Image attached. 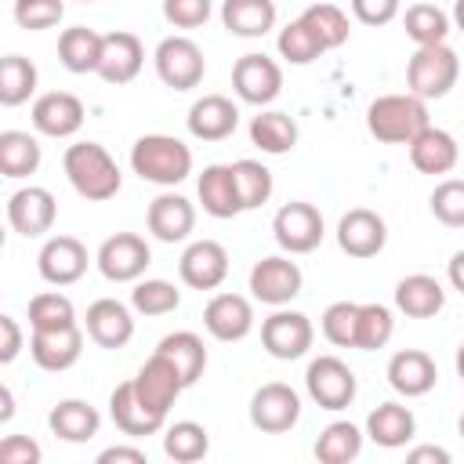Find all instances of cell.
Masks as SVG:
<instances>
[{"mask_svg": "<svg viewBox=\"0 0 464 464\" xmlns=\"http://www.w3.org/2000/svg\"><path fill=\"white\" fill-rule=\"evenodd\" d=\"M62 167H65V178L76 188V196H83L91 203L112 199L120 192V185H123V174H120L116 160L98 141H76V145H69L65 156H62Z\"/></svg>", "mask_w": 464, "mask_h": 464, "instance_id": "6da1fadb", "label": "cell"}, {"mask_svg": "<svg viewBox=\"0 0 464 464\" xmlns=\"http://www.w3.org/2000/svg\"><path fill=\"white\" fill-rule=\"evenodd\" d=\"M130 167L141 181L174 188L192 174V149L174 134H141L130 149Z\"/></svg>", "mask_w": 464, "mask_h": 464, "instance_id": "7a4b0ae2", "label": "cell"}, {"mask_svg": "<svg viewBox=\"0 0 464 464\" xmlns=\"http://www.w3.org/2000/svg\"><path fill=\"white\" fill-rule=\"evenodd\" d=\"M428 102L417 94H381L366 109V130L384 145H410L428 127Z\"/></svg>", "mask_w": 464, "mask_h": 464, "instance_id": "3957f363", "label": "cell"}, {"mask_svg": "<svg viewBox=\"0 0 464 464\" xmlns=\"http://www.w3.org/2000/svg\"><path fill=\"white\" fill-rule=\"evenodd\" d=\"M457 76H460V58L450 44H424L406 62V91L424 102L446 98L453 91Z\"/></svg>", "mask_w": 464, "mask_h": 464, "instance_id": "277c9868", "label": "cell"}, {"mask_svg": "<svg viewBox=\"0 0 464 464\" xmlns=\"http://www.w3.org/2000/svg\"><path fill=\"white\" fill-rule=\"evenodd\" d=\"M156 76L174 87V91H192L203 83V72H207V58H203V47L192 40V36H163L156 44Z\"/></svg>", "mask_w": 464, "mask_h": 464, "instance_id": "5b68a950", "label": "cell"}, {"mask_svg": "<svg viewBox=\"0 0 464 464\" xmlns=\"http://www.w3.org/2000/svg\"><path fill=\"white\" fill-rule=\"evenodd\" d=\"M304 388L312 395V402L319 410H348L355 402L359 381L352 373V366L337 355H319L308 362L304 370Z\"/></svg>", "mask_w": 464, "mask_h": 464, "instance_id": "8992f818", "label": "cell"}, {"mask_svg": "<svg viewBox=\"0 0 464 464\" xmlns=\"http://www.w3.org/2000/svg\"><path fill=\"white\" fill-rule=\"evenodd\" d=\"M272 236L276 243L286 250V254H312L323 236H326V225H323V214L319 207L304 203V199H290L276 210L272 218Z\"/></svg>", "mask_w": 464, "mask_h": 464, "instance_id": "52a82bcc", "label": "cell"}, {"mask_svg": "<svg viewBox=\"0 0 464 464\" xmlns=\"http://www.w3.org/2000/svg\"><path fill=\"white\" fill-rule=\"evenodd\" d=\"M98 272L109 283H138L152 261V250L145 243V236L138 232H116L98 246Z\"/></svg>", "mask_w": 464, "mask_h": 464, "instance_id": "ba28073f", "label": "cell"}, {"mask_svg": "<svg viewBox=\"0 0 464 464\" xmlns=\"http://www.w3.org/2000/svg\"><path fill=\"white\" fill-rule=\"evenodd\" d=\"M315 341V326L304 312H294V308H276L265 323H261V344L272 359H301Z\"/></svg>", "mask_w": 464, "mask_h": 464, "instance_id": "9c48e42d", "label": "cell"}, {"mask_svg": "<svg viewBox=\"0 0 464 464\" xmlns=\"http://www.w3.org/2000/svg\"><path fill=\"white\" fill-rule=\"evenodd\" d=\"M301 420V395L283 384L268 381L250 395V424L265 435H283Z\"/></svg>", "mask_w": 464, "mask_h": 464, "instance_id": "30bf717a", "label": "cell"}, {"mask_svg": "<svg viewBox=\"0 0 464 464\" xmlns=\"http://www.w3.org/2000/svg\"><path fill=\"white\" fill-rule=\"evenodd\" d=\"M232 91L239 94V102L257 105V109L268 105V102H276L279 91H283V69H279V62L268 58V54H257V51L243 54L232 65Z\"/></svg>", "mask_w": 464, "mask_h": 464, "instance_id": "8fae6325", "label": "cell"}, {"mask_svg": "<svg viewBox=\"0 0 464 464\" xmlns=\"http://www.w3.org/2000/svg\"><path fill=\"white\" fill-rule=\"evenodd\" d=\"M301 268L297 261L283 257V254H272V257H261L254 261L250 268V294L261 301V304H272V308H283L290 304L297 294H301Z\"/></svg>", "mask_w": 464, "mask_h": 464, "instance_id": "7c38bea8", "label": "cell"}, {"mask_svg": "<svg viewBox=\"0 0 464 464\" xmlns=\"http://www.w3.org/2000/svg\"><path fill=\"white\" fill-rule=\"evenodd\" d=\"M134 381V392H138V399L149 406V410H156V413H170V406H174V399L188 388L185 381H181V370L163 355V352H152L149 359H145V366L130 377Z\"/></svg>", "mask_w": 464, "mask_h": 464, "instance_id": "4fadbf2b", "label": "cell"}, {"mask_svg": "<svg viewBox=\"0 0 464 464\" xmlns=\"http://www.w3.org/2000/svg\"><path fill=\"white\" fill-rule=\"evenodd\" d=\"M54 218H58V203L44 185H22L7 199V225L25 239L51 232Z\"/></svg>", "mask_w": 464, "mask_h": 464, "instance_id": "5bb4252c", "label": "cell"}, {"mask_svg": "<svg viewBox=\"0 0 464 464\" xmlns=\"http://www.w3.org/2000/svg\"><path fill=\"white\" fill-rule=\"evenodd\" d=\"M388 243V225L377 210L370 207H352L348 214H341L337 221V246L348 257H377Z\"/></svg>", "mask_w": 464, "mask_h": 464, "instance_id": "9a60e30c", "label": "cell"}, {"mask_svg": "<svg viewBox=\"0 0 464 464\" xmlns=\"http://www.w3.org/2000/svg\"><path fill=\"white\" fill-rule=\"evenodd\" d=\"M178 276L192 290H218L228 276V250L218 239H196L178 261Z\"/></svg>", "mask_w": 464, "mask_h": 464, "instance_id": "2e32d148", "label": "cell"}, {"mask_svg": "<svg viewBox=\"0 0 464 464\" xmlns=\"http://www.w3.org/2000/svg\"><path fill=\"white\" fill-rule=\"evenodd\" d=\"M87 265H91V254L76 236H51L36 257V268L51 286H69L83 279Z\"/></svg>", "mask_w": 464, "mask_h": 464, "instance_id": "e0dca14e", "label": "cell"}, {"mask_svg": "<svg viewBox=\"0 0 464 464\" xmlns=\"http://www.w3.org/2000/svg\"><path fill=\"white\" fill-rule=\"evenodd\" d=\"M83 352V330L80 323L72 326H58V330H33L29 337V355L40 370H51V373H62L69 366H76Z\"/></svg>", "mask_w": 464, "mask_h": 464, "instance_id": "ac0fdd59", "label": "cell"}, {"mask_svg": "<svg viewBox=\"0 0 464 464\" xmlns=\"http://www.w3.org/2000/svg\"><path fill=\"white\" fill-rule=\"evenodd\" d=\"M185 123H188V134L199 141H225L239 127V105L225 94H203L192 102Z\"/></svg>", "mask_w": 464, "mask_h": 464, "instance_id": "d6986e66", "label": "cell"}, {"mask_svg": "<svg viewBox=\"0 0 464 464\" xmlns=\"http://www.w3.org/2000/svg\"><path fill=\"white\" fill-rule=\"evenodd\" d=\"M83 330L98 348H123L134 337V315L123 301L98 297L83 315Z\"/></svg>", "mask_w": 464, "mask_h": 464, "instance_id": "ffe728a7", "label": "cell"}, {"mask_svg": "<svg viewBox=\"0 0 464 464\" xmlns=\"http://www.w3.org/2000/svg\"><path fill=\"white\" fill-rule=\"evenodd\" d=\"M33 127L47 138H72L83 127V102L69 91H47L33 102Z\"/></svg>", "mask_w": 464, "mask_h": 464, "instance_id": "44dd1931", "label": "cell"}, {"mask_svg": "<svg viewBox=\"0 0 464 464\" xmlns=\"http://www.w3.org/2000/svg\"><path fill=\"white\" fill-rule=\"evenodd\" d=\"M145 225H149V232H152L160 243H181V239H188L192 228H196V207H192L181 192H160V196L149 203Z\"/></svg>", "mask_w": 464, "mask_h": 464, "instance_id": "7402d4cb", "label": "cell"}, {"mask_svg": "<svg viewBox=\"0 0 464 464\" xmlns=\"http://www.w3.org/2000/svg\"><path fill=\"white\" fill-rule=\"evenodd\" d=\"M203 326L218 341H243L254 330V304L243 294H214L203 308Z\"/></svg>", "mask_w": 464, "mask_h": 464, "instance_id": "603a6c76", "label": "cell"}, {"mask_svg": "<svg viewBox=\"0 0 464 464\" xmlns=\"http://www.w3.org/2000/svg\"><path fill=\"white\" fill-rule=\"evenodd\" d=\"M145 65V47L134 33L127 29H116V33H105V44H102V62H98V76L105 83H130Z\"/></svg>", "mask_w": 464, "mask_h": 464, "instance_id": "cb8c5ba5", "label": "cell"}, {"mask_svg": "<svg viewBox=\"0 0 464 464\" xmlns=\"http://www.w3.org/2000/svg\"><path fill=\"white\" fill-rule=\"evenodd\" d=\"M196 192H199L203 210L210 218H218V221H228L236 214H243V199H239V185H236L232 163H210V167H203V174L196 181Z\"/></svg>", "mask_w": 464, "mask_h": 464, "instance_id": "d4e9b609", "label": "cell"}, {"mask_svg": "<svg viewBox=\"0 0 464 464\" xmlns=\"http://www.w3.org/2000/svg\"><path fill=\"white\" fill-rule=\"evenodd\" d=\"M435 381H439V366H435V359H431L428 352H420V348H402V352H395V355L388 359V384H392L399 395H406V399L428 395V392L435 388Z\"/></svg>", "mask_w": 464, "mask_h": 464, "instance_id": "484cf974", "label": "cell"}, {"mask_svg": "<svg viewBox=\"0 0 464 464\" xmlns=\"http://www.w3.org/2000/svg\"><path fill=\"white\" fill-rule=\"evenodd\" d=\"M109 417H112V424H116L123 435H130V439L156 435V431H163V424H167L163 413L149 410V406L138 399L134 381H123V384L112 388V395H109Z\"/></svg>", "mask_w": 464, "mask_h": 464, "instance_id": "4316f807", "label": "cell"}, {"mask_svg": "<svg viewBox=\"0 0 464 464\" xmlns=\"http://www.w3.org/2000/svg\"><path fill=\"white\" fill-rule=\"evenodd\" d=\"M410 163H413V170H420V174H450L453 167H457V160H460V145H457V138L450 134V130H442V127H435V123H428L410 145Z\"/></svg>", "mask_w": 464, "mask_h": 464, "instance_id": "83f0119b", "label": "cell"}, {"mask_svg": "<svg viewBox=\"0 0 464 464\" xmlns=\"http://www.w3.org/2000/svg\"><path fill=\"white\" fill-rule=\"evenodd\" d=\"M395 308L406 319H431L446 308V290L435 276L428 272H413L406 279L395 283Z\"/></svg>", "mask_w": 464, "mask_h": 464, "instance_id": "f1b7e54d", "label": "cell"}, {"mask_svg": "<svg viewBox=\"0 0 464 464\" xmlns=\"http://www.w3.org/2000/svg\"><path fill=\"white\" fill-rule=\"evenodd\" d=\"M366 435L384 450H399L417 435V417L402 402H381L366 417Z\"/></svg>", "mask_w": 464, "mask_h": 464, "instance_id": "f546056e", "label": "cell"}, {"mask_svg": "<svg viewBox=\"0 0 464 464\" xmlns=\"http://www.w3.org/2000/svg\"><path fill=\"white\" fill-rule=\"evenodd\" d=\"M47 424L62 442H91L102 428V413L83 399H62L47 413Z\"/></svg>", "mask_w": 464, "mask_h": 464, "instance_id": "4dcf8cb0", "label": "cell"}, {"mask_svg": "<svg viewBox=\"0 0 464 464\" xmlns=\"http://www.w3.org/2000/svg\"><path fill=\"white\" fill-rule=\"evenodd\" d=\"M221 22L232 36H265L268 29H276V0H225Z\"/></svg>", "mask_w": 464, "mask_h": 464, "instance_id": "1f68e13d", "label": "cell"}, {"mask_svg": "<svg viewBox=\"0 0 464 464\" xmlns=\"http://www.w3.org/2000/svg\"><path fill=\"white\" fill-rule=\"evenodd\" d=\"M102 44H105V33L72 25V29H62V36H58V58L69 72H98Z\"/></svg>", "mask_w": 464, "mask_h": 464, "instance_id": "d6a6232c", "label": "cell"}, {"mask_svg": "<svg viewBox=\"0 0 464 464\" xmlns=\"http://www.w3.org/2000/svg\"><path fill=\"white\" fill-rule=\"evenodd\" d=\"M40 141L29 130H0V174L18 181L40 170Z\"/></svg>", "mask_w": 464, "mask_h": 464, "instance_id": "836d02e7", "label": "cell"}, {"mask_svg": "<svg viewBox=\"0 0 464 464\" xmlns=\"http://www.w3.org/2000/svg\"><path fill=\"white\" fill-rule=\"evenodd\" d=\"M156 352H163L178 370H181V381L192 388L199 377H203V370H207V348H203V337H196L192 330H174V334H167L160 344H156Z\"/></svg>", "mask_w": 464, "mask_h": 464, "instance_id": "e575fe53", "label": "cell"}, {"mask_svg": "<svg viewBox=\"0 0 464 464\" xmlns=\"http://www.w3.org/2000/svg\"><path fill=\"white\" fill-rule=\"evenodd\" d=\"M250 141L268 156H283L297 145V123L279 109H265L250 120Z\"/></svg>", "mask_w": 464, "mask_h": 464, "instance_id": "d590c367", "label": "cell"}, {"mask_svg": "<svg viewBox=\"0 0 464 464\" xmlns=\"http://www.w3.org/2000/svg\"><path fill=\"white\" fill-rule=\"evenodd\" d=\"M450 22H453V18H450L439 4H431V0L413 4V7H406V14H402V29H406V36H410L417 47H424V44H446Z\"/></svg>", "mask_w": 464, "mask_h": 464, "instance_id": "8d00e7d4", "label": "cell"}, {"mask_svg": "<svg viewBox=\"0 0 464 464\" xmlns=\"http://www.w3.org/2000/svg\"><path fill=\"white\" fill-rule=\"evenodd\" d=\"M163 453L178 464H196L210 453V435L196 420H174L163 431Z\"/></svg>", "mask_w": 464, "mask_h": 464, "instance_id": "74e56055", "label": "cell"}, {"mask_svg": "<svg viewBox=\"0 0 464 464\" xmlns=\"http://www.w3.org/2000/svg\"><path fill=\"white\" fill-rule=\"evenodd\" d=\"M362 453V431L352 420H334L315 439V460L323 464H348Z\"/></svg>", "mask_w": 464, "mask_h": 464, "instance_id": "f35d334b", "label": "cell"}, {"mask_svg": "<svg viewBox=\"0 0 464 464\" xmlns=\"http://www.w3.org/2000/svg\"><path fill=\"white\" fill-rule=\"evenodd\" d=\"M36 65L22 54H4L0 62V105L14 109L36 94Z\"/></svg>", "mask_w": 464, "mask_h": 464, "instance_id": "ab89813d", "label": "cell"}, {"mask_svg": "<svg viewBox=\"0 0 464 464\" xmlns=\"http://www.w3.org/2000/svg\"><path fill=\"white\" fill-rule=\"evenodd\" d=\"M395 334V315L388 304L381 301H366L359 304V326H355V348L359 352H377L392 341Z\"/></svg>", "mask_w": 464, "mask_h": 464, "instance_id": "60d3db41", "label": "cell"}, {"mask_svg": "<svg viewBox=\"0 0 464 464\" xmlns=\"http://www.w3.org/2000/svg\"><path fill=\"white\" fill-rule=\"evenodd\" d=\"M276 47H279V58H286L290 65H312L319 54H326L323 40L304 25V18L286 22L276 36Z\"/></svg>", "mask_w": 464, "mask_h": 464, "instance_id": "b9f144b4", "label": "cell"}, {"mask_svg": "<svg viewBox=\"0 0 464 464\" xmlns=\"http://www.w3.org/2000/svg\"><path fill=\"white\" fill-rule=\"evenodd\" d=\"M301 18H304V25L323 40V47L326 51H334V47H341V44H348V14L337 7V4H330V0H319V4H312V7H304L301 11Z\"/></svg>", "mask_w": 464, "mask_h": 464, "instance_id": "7bdbcfd3", "label": "cell"}, {"mask_svg": "<svg viewBox=\"0 0 464 464\" xmlns=\"http://www.w3.org/2000/svg\"><path fill=\"white\" fill-rule=\"evenodd\" d=\"M181 304V290L167 279H138L130 290V308L138 315H167Z\"/></svg>", "mask_w": 464, "mask_h": 464, "instance_id": "ee69618b", "label": "cell"}, {"mask_svg": "<svg viewBox=\"0 0 464 464\" xmlns=\"http://www.w3.org/2000/svg\"><path fill=\"white\" fill-rule=\"evenodd\" d=\"M232 170H236V185H239L243 210H254V207H261V203L272 199L276 181H272V170H268L265 163H257V160H236Z\"/></svg>", "mask_w": 464, "mask_h": 464, "instance_id": "f6af8a7d", "label": "cell"}, {"mask_svg": "<svg viewBox=\"0 0 464 464\" xmlns=\"http://www.w3.org/2000/svg\"><path fill=\"white\" fill-rule=\"evenodd\" d=\"M72 323H76V308L65 294L44 290L29 301V326L33 330H58V326H72Z\"/></svg>", "mask_w": 464, "mask_h": 464, "instance_id": "bcb514c9", "label": "cell"}, {"mask_svg": "<svg viewBox=\"0 0 464 464\" xmlns=\"http://www.w3.org/2000/svg\"><path fill=\"white\" fill-rule=\"evenodd\" d=\"M435 221H442L446 228H464V178H446L431 188L428 199Z\"/></svg>", "mask_w": 464, "mask_h": 464, "instance_id": "7dc6e473", "label": "cell"}, {"mask_svg": "<svg viewBox=\"0 0 464 464\" xmlns=\"http://www.w3.org/2000/svg\"><path fill=\"white\" fill-rule=\"evenodd\" d=\"M355 326H359V304L355 301H334L323 312V337L337 348H355Z\"/></svg>", "mask_w": 464, "mask_h": 464, "instance_id": "c3c4849f", "label": "cell"}, {"mask_svg": "<svg viewBox=\"0 0 464 464\" xmlns=\"http://www.w3.org/2000/svg\"><path fill=\"white\" fill-rule=\"evenodd\" d=\"M65 14V4L62 0H14V22L22 29H51L58 25Z\"/></svg>", "mask_w": 464, "mask_h": 464, "instance_id": "681fc988", "label": "cell"}, {"mask_svg": "<svg viewBox=\"0 0 464 464\" xmlns=\"http://www.w3.org/2000/svg\"><path fill=\"white\" fill-rule=\"evenodd\" d=\"M214 4L210 0H163V18L174 29H199L207 25Z\"/></svg>", "mask_w": 464, "mask_h": 464, "instance_id": "f907efd6", "label": "cell"}, {"mask_svg": "<svg viewBox=\"0 0 464 464\" xmlns=\"http://www.w3.org/2000/svg\"><path fill=\"white\" fill-rule=\"evenodd\" d=\"M402 0H352V14L362 25H388L399 14Z\"/></svg>", "mask_w": 464, "mask_h": 464, "instance_id": "816d5d0a", "label": "cell"}, {"mask_svg": "<svg viewBox=\"0 0 464 464\" xmlns=\"http://www.w3.org/2000/svg\"><path fill=\"white\" fill-rule=\"evenodd\" d=\"M44 450L29 439V435H7L0 442V460L4 464H40Z\"/></svg>", "mask_w": 464, "mask_h": 464, "instance_id": "f5cc1de1", "label": "cell"}, {"mask_svg": "<svg viewBox=\"0 0 464 464\" xmlns=\"http://www.w3.org/2000/svg\"><path fill=\"white\" fill-rule=\"evenodd\" d=\"M22 352V326L14 315H0V362H14Z\"/></svg>", "mask_w": 464, "mask_h": 464, "instance_id": "db71d44e", "label": "cell"}, {"mask_svg": "<svg viewBox=\"0 0 464 464\" xmlns=\"http://www.w3.org/2000/svg\"><path fill=\"white\" fill-rule=\"evenodd\" d=\"M120 460H127V464H145L149 457H145V450H138V446H109V450L98 453V464H120Z\"/></svg>", "mask_w": 464, "mask_h": 464, "instance_id": "11a10c76", "label": "cell"}, {"mask_svg": "<svg viewBox=\"0 0 464 464\" xmlns=\"http://www.w3.org/2000/svg\"><path fill=\"white\" fill-rule=\"evenodd\" d=\"M406 460L410 464H450V450H442V446H413L406 453Z\"/></svg>", "mask_w": 464, "mask_h": 464, "instance_id": "9f6ffc18", "label": "cell"}, {"mask_svg": "<svg viewBox=\"0 0 464 464\" xmlns=\"http://www.w3.org/2000/svg\"><path fill=\"white\" fill-rule=\"evenodd\" d=\"M446 279H450L453 290L464 294V250H457V254L450 257V265H446Z\"/></svg>", "mask_w": 464, "mask_h": 464, "instance_id": "6f0895ef", "label": "cell"}, {"mask_svg": "<svg viewBox=\"0 0 464 464\" xmlns=\"http://www.w3.org/2000/svg\"><path fill=\"white\" fill-rule=\"evenodd\" d=\"M14 417V395H11V388L4 384L0 388V424H7Z\"/></svg>", "mask_w": 464, "mask_h": 464, "instance_id": "680465c9", "label": "cell"}, {"mask_svg": "<svg viewBox=\"0 0 464 464\" xmlns=\"http://www.w3.org/2000/svg\"><path fill=\"white\" fill-rule=\"evenodd\" d=\"M453 25L464 33V0H453Z\"/></svg>", "mask_w": 464, "mask_h": 464, "instance_id": "91938a15", "label": "cell"}, {"mask_svg": "<svg viewBox=\"0 0 464 464\" xmlns=\"http://www.w3.org/2000/svg\"><path fill=\"white\" fill-rule=\"evenodd\" d=\"M457 377L464 381V341H460V348H457Z\"/></svg>", "mask_w": 464, "mask_h": 464, "instance_id": "94428289", "label": "cell"}, {"mask_svg": "<svg viewBox=\"0 0 464 464\" xmlns=\"http://www.w3.org/2000/svg\"><path fill=\"white\" fill-rule=\"evenodd\" d=\"M457 431H460V439H464V413H460V420H457Z\"/></svg>", "mask_w": 464, "mask_h": 464, "instance_id": "6125c7cd", "label": "cell"}, {"mask_svg": "<svg viewBox=\"0 0 464 464\" xmlns=\"http://www.w3.org/2000/svg\"><path fill=\"white\" fill-rule=\"evenodd\" d=\"M80 4H94V0H80Z\"/></svg>", "mask_w": 464, "mask_h": 464, "instance_id": "be15d7a7", "label": "cell"}]
</instances>
